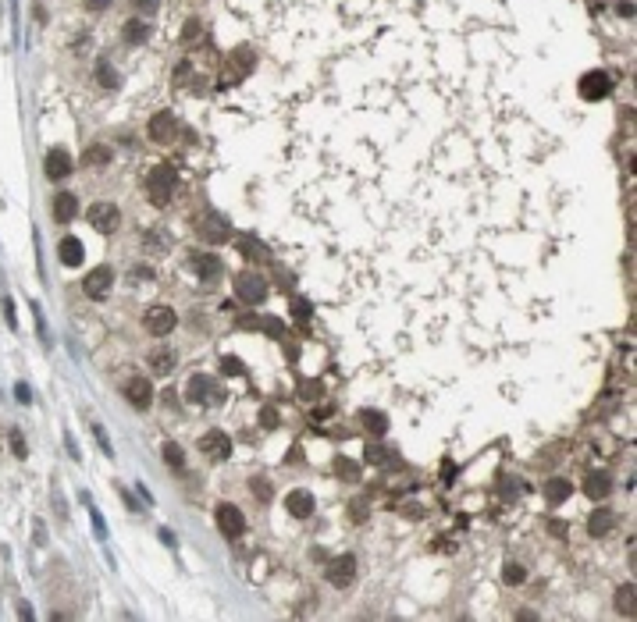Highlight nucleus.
Listing matches in <instances>:
<instances>
[{"label": "nucleus", "mask_w": 637, "mask_h": 622, "mask_svg": "<svg viewBox=\"0 0 637 622\" xmlns=\"http://www.w3.org/2000/svg\"><path fill=\"white\" fill-rule=\"evenodd\" d=\"M335 473L345 477V480H360V466L349 463V459H338V463H335Z\"/></svg>", "instance_id": "nucleus-35"}, {"label": "nucleus", "mask_w": 637, "mask_h": 622, "mask_svg": "<svg viewBox=\"0 0 637 622\" xmlns=\"http://www.w3.org/2000/svg\"><path fill=\"white\" fill-rule=\"evenodd\" d=\"M363 456H367V463H374V466H385V463L392 466V463H395V459H388L392 451H388V448H381V444H367Z\"/></svg>", "instance_id": "nucleus-30"}, {"label": "nucleus", "mask_w": 637, "mask_h": 622, "mask_svg": "<svg viewBox=\"0 0 637 622\" xmlns=\"http://www.w3.org/2000/svg\"><path fill=\"white\" fill-rule=\"evenodd\" d=\"M86 8H89V11H103L107 0H86Z\"/></svg>", "instance_id": "nucleus-46"}, {"label": "nucleus", "mask_w": 637, "mask_h": 622, "mask_svg": "<svg viewBox=\"0 0 637 622\" xmlns=\"http://www.w3.org/2000/svg\"><path fill=\"white\" fill-rule=\"evenodd\" d=\"M15 395H18V402H25V406L32 402V391H29L25 384H18V388H15Z\"/></svg>", "instance_id": "nucleus-44"}, {"label": "nucleus", "mask_w": 637, "mask_h": 622, "mask_svg": "<svg viewBox=\"0 0 637 622\" xmlns=\"http://www.w3.org/2000/svg\"><path fill=\"white\" fill-rule=\"evenodd\" d=\"M175 363H179L175 349H153V352H150V370H153L157 377H167L171 370H175Z\"/></svg>", "instance_id": "nucleus-19"}, {"label": "nucleus", "mask_w": 637, "mask_h": 622, "mask_svg": "<svg viewBox=\"0 0 637 622\" xmlns=\"http://www.w3.org/2000/svg\"><path fill=\"white\" fill-rule=\"evenodd\" d=\"M57 256H61L65 267H79L82 256H86V249H82V242H79L75 235H68V239H61V249H57Z\"/></svg>", "instance_id": "nucleus-20"}, {"label": "nucleus", "mask_w": 637, "mask_h": 622, "mask_svg": "<svg viewBox=\"0 0 637 622\" xmlns=\"http://www.w3.org/2000/svg\"><path fill=\"white\" fill-rule=\"evenodd\" d=\"M4 317H8V327H18V320H15V303H11V299H4Z\"/></svg>", "instance_id": "nucleus-43"}, {"label": "nucleus", "mask_w": 637, "mask_h": 622, "mask_svg": "<svg viewBox=\"0 0 637 622\" xmlns=\"http://www.w3.org/2000/svg\"><path fill=\"white\" fill-rule=\"evenodd\" d=\"M132 8L143 11V15H153V11L160 8V0H132Z\"/></svg>", "instance_id": "nucleus-41"}, {"label": "nucleus", "mask_w": 637, "mask_h": 622, "mask_svg": "<svg viewBox=\"0 0 637 622\" xmlns=\"http://www.w3.org/2000/svg\"><path fill=\"white\" fill-rule=\"evenodd\" d=\"M86 217H89V224H93L100 235L118 232V224H122V213H118V206H114V203H93L86 210Z\"/></svg>", "instance_id": "nucleus-4"}, {"label": "nucleus", "mask_w": 637, "mask_h": 622, "mask_svg": "<svg viewBox=\"0 0 637 622\" xmlns=\"http://www.w3.org/2000/svg\"><path fill=\"white\" fill-rule=\"evenodd\" d=\"M502 580H506V583H513V587H516V583H524V580H527L524 565H516V562H506V565H502Z\"/></svg>", "instance_id": "nucleus-31"}, {"label": "nucleus", "mask_w": 637, "mask_h": 622, "mask_svg": "<svg viewBox=\"0 0 637 622\" xmlns=\"http://www.w3.org/2000/svg\"><path fill=\"white\" fill-rule=\"evenodd\" d=\"M43 171H46V178H68L72 175V157L65 153V150H50L46 153V164H43Z\"/></svg>", "instance_id": "nucleus-15"}, {"label": "nucleus", "mask_w": 637, "mask_h": 622, "mask_svg": "<svg viewBox=\"0 0 637 622\" xmlns=\"http://www.w3.org/2000/svg\"><path fill=\"white\" fill-rule=\"evenodd\" d=\"M570 480H562V477H552L548 484H545V498H548V505H562L566 498H570Z\"/></svg>", "instance_id": "nucleus-22"}, {"label": "nucleus", "mask_w": 637, "mask_h": 622, "mask_svg": "<svg viewBox=\"0 0 637 622\" xmlns=\"http://www.w3.org/2000/svg\"><path fill=\"white\" fill-rule=\"evenodd\" d=\"M200 451H203L207 459L221 463V459L231 456V437H228L224 430H207V434L200 437Z\"/></svg>", "instance_id": "nucleus-9"}, {"label": "nucleus", "mask_w": 637, "mask_h": 622, "mask_svg": "<svg viewBox=\"0 0 637 622\" xmlns=\"http://www.w3.org/2000/svg\"><path fill=\"white\" fill-rule=\"evenodd\" d=\"M200 32H203V25H200L196 18H189V22H186V32H182V43H193Z\"/></svg>", "instance_id": "nucleus-39"}, {"label": "nucleus", "mask_w": 637, "mask_h": 622, "mask_svg": "<svg viewBox=\"0 0 637 622\" xmlns=\"http://www.w3.org/2000/svg\"><path fill=\"white\" fill-rule=\"evenodd\" d=\"M402 512H406L410 520H420V516H424V508H420V505H406V508H402Z\"/></svg>", "instance_id": "nucleus-45"}, {"label": "nucleus", "mask_w": 637, "mask_h": 622, "mask_svg": "<svg viewBox=\"0 0 637 622\" xmlns=\"http://www.w3.org/2000/svg\"><path fill=\"white\" fill-rule=\"evenodd\" d=\"M122 391H125V399H129L132 409H150L153 406V388H150L146 377H129Z\"/></svg>", "instance_id": "nucleus-11"}, {"label": "nucleus", "mask_w": 637, "mask_h": 622, "mask_svg": "<svg viewBox=\"0 0 637 622\" xmlns=\"http://www.w3.org/2000/svg\"><path fill=\"white\" fill-rule=\"evenodd\" d=\"M353 576H356V558L353 555H342V558H331L328 562V583L331 587H349L353 583Z\"/></svg>", "instance_id": "nucleus-10"}, {"label": "nucleus", "mask_w": 637, "mask_h": 622, "mask_svg": "<svg viewBox=\"0 0 637 622\" xmlns=\"http://www.w3.org/2000/svg\"><path fill=\"white\" fill-rule=\"evenodd\" d=\"M360 420H363V427H367L374 437H381V434L388 430V416H385V413H378V409H363V413H360Z\"/></svg>", "instance_id": "nucleus-25"}, {"label": "nucleus", "mask_w": 637, "mask_h": 622, "mask_svg": "<svg viewBox=\"0 0 637 622\" xmlns=\"http://www.w3.org/2000/svg\"><path fill=\"white\" fill-rule=\"evenodd\" d=\"M164 463H167L171 470H182V466H186V456H182V448H179L175 441L164 444Z\"/></svg>", "instance_id": "nucleus-29"}, {"label": "nucleus", "mask_w": 637, "mask_h": 622, "mask_svg": "<svg viewBox=\"0 0 637 622\" xmlns=\"http://www.w3.org/2000/svg\"><path fill=\"white\" fill-rule=\"evenodd\" d=\"M367 520V498H356L353 501V523H363Z\"/></svg>", "instance_id": "nucleus-40"}, {"label": "nucleus", "mask_w": 637, "mask_h": 622, "mask_svg": "<svg viewBox=\"0 0 637 622\" xmlns=\"http://www.w3.org/2000/svg\"><path fill=\"white\" fill-rule=\"evenodd\" d=\"M75 213H79V199H75L72 192H57V196H53V220L68 224Z\"/></svg>", "instance_id": "nucleus-18"}, {"label": "nucleus", "mask_w": 637, "mask_h": 622, "mask_svg": "<svg viewBox=\"0 0 637 622\" xmlns=\"http://www.w3.org/2000/svg\"><path fill=\"white\" fill-rule=\"evenodd\" d=\"M122 36H125V43H129V46H139V43H146L150 25H146V22H139V18H132V22H125Z\"/></svg>", "instance_id": "nucleus-23"}, {"label": "nucleus", "mask_w": 637, "mask_h": 622, "mask_svg": "<svg viewBox=\"0 0 637 622\" xmlns=\"http://www.w3.org/2000/svg\"><path fill=\"white\" fill-rule=\"evenodd\" d=\"M314 494L310 491H303V487H296V491H288L285 494V508H288V516H296V520H307V516H314Z\"/></svg>", "instance_id": "nucleus-13"}, {"label": "nucleus", "mask_w": 637, "mask_h": 622, "mask_svg": "<svg viewBox=\"0 0 637 622\" xmlns=\"http://www.w3.org/2000/svg\"><path fill=\"white\" fill-rule=\"evenodd\" d=\"M175 132H179V121H175L171 110H160V114L150 118V139L153 143H171V135H175Z\"/></svg>", "instance_id": "nucleus-14"}, {"label": "nucleus", "mask_w": 637, "mask_h": 622, "mask_svg": "<svg viewBox=\"0 0 637 622\" xmlns=\"http://www.w3.org/2000/svg\"><path fill=\"white\" fill-rule=\"evenodd\" d=\"M8 444H11V451H15V459H25V456H29L25 437H22V430H18V427H11V430H8Z\"/></svg>", "instance_id": "nucleus-32"}, {"label": "nucleus", "mask_w": 637, "mask_h": 622, "mask_svg": "<svg viewBox=\"0 0 637 622\" xmlns=\"http://www.w3.org/2000/svg\"><path fill=\"white\" fill-rule=\"evenodd\" d=\"M110 285H114V270H110L107 263L93 267V270L86 274V281H82V289H86L89 299H103V296L110 292Z\"/></svg>", "instance_id": "nucleus-8"}, {"label": "nucleus", "mask_w": 637, "mask_h": 622, "mask_svg": "<svg viewBox=\"0 0 637 622\" xmlns=\"http://www.w3.org/2000/svg\"><path fill=\"white\" fill-rule=\"evenodd\" d=\"M110 160V150L107 146H93L89 153H86V164H107Z\"/></svg>", "instance_id": "nucleus-38"}, {"label": "nucleus", "mask_w": 637, "mask_h": 622, "mask_svg": "<svg viewBox=\"0 0 637 622\" xmlns=\"http://www.w3.org/2000/svg\"><path fill=\"white\" fill-rule=\"evenodd\" d=\"M96 82H100L103 89H114V86H118V75H114V68H110L107 61L96 65Z\"/></svg>", "instance_id": "nucleus-33"}, {"label": "nucleus", "mask_w": 637, "mask_h": 622, "mask_svg": "<svg viewBox=\"0 0 637 622\" xmlns=\"http://www.w3.org/2000/svg\"><path fill=\"white\" fill-rule=\"evenodd\" d=\"M253 65H257V58H253L250 46H239L236 53H228V65H224V72H221V89L239 86V82L253 72Z\"/></svg>", "instance_id": "nucleus-2"}, {"label": "nucleus", "mask_w": 637, "mask_h": 622, "mask_svg": "<svg viewBox=\"0 0 637 622\" xmlns=\"http://www.w3.org/2000/svg\"><path fill=\"white\" fill-rule=\"evenodd\" d=\"M577 89H581L584 100H605L612 93V79L605 72H588V75H581V86Z\"/></svg>", "instance_id": "nucleus-12"}, {"label": "nucleus", "mask_w": 637, "mask_h": 622, "mask_svg": "<svg viewBox=\"0 0 637 622\" xmlns=\"http://www.w3.org/2000/svg\"><path fill=\"white\" fill-rule=\"evenodd\" d=\"M239 249H243V253H246L250 260H271L267 246H264V242H257L253 235H243V239H239Z\"/></svg>", "instance_id": "nucleus-26"}, {"label": "nucleus", "mask_w": 637, "mask_h": 622, "mask_svg": "<svg viewBox=\"0 0 637 622\" xmlns=\"http://www.w3.org/2000/svg\"><path fill=\"white\" fill-rule=\"evenodd\" d=\"M186 395H189V402H214V399H221V395L214 391V381H210V377H203V373L189 377Z\"/></svg>", "instance_id": "nucleus-16"}, {"label": "nucleus", "mask_w": 637, "mask_h": 622, "mask_svg": "<svg viewBox=\"0 0 637 622\" xmlns=\"http://www.w3.org/2000/svg\"><path fill=\"white\" fill-rule=\"evenodd\" d=\"M609 491H612V480H609V473H591V477L584 480V494H588L591 501H602Z\"/></svg>", "instance_id": "nucleus-21"}, {"label": "nucleus", "mask_w": 637, "mask_h": 622, "mask_svg": "<svg viewBox=\"0 0 637 622\" xmlns=\"http://www.w3.org/2000/svg\"><path fill=\"white\" fill-rule=\"evenodd\" d=\"M260 420H264V427H267V430H274V427H278V413H274V409H264V413H260Z\"/></svg>", "instance_id": "nucleus-42"}, {"label": "nucleus", "mask_w": 637, "mask_h": 622, "mask_svg": "<svg viewBox=\"0 0 637 622\" xmlns=\"http://www.w3.org/2000/svg\"><path fill=\"white\" fill-rule=\"evenodd\" d=\"M193 270L203 281H214L221 274V256H214V253H193Z\"/></svg>", "instance_id": "nucleus-17"}, {"label": "nucleus", "mask_w": 637, "mask_h": 622, "mask_svg": "<svg viewBox=\"0 0 637 622\" xmlns=\"http://www.w3.org/2000/svg\"><path fill=\"white\" fill-rule=\"evenodd\" d=\"M175 324H179V317H175V310H171V306H150L143 313V327L150 334H157V338L171 334V327H175Z\"/></svg>", "instance_id": "nucleus-7"}, {"label": "nucleus", "mask_w": 637, "mask_h": 622, "mask_svg": "<svg viewBox=\"0 0 637 622\" xmlns=\"http://www.w3.org/2000/svg\"><path fill=\"white\" fill-rule=\"evenodd\" d=\"M221 373H228V377H239V373H246V370H243V359H236V356H224V359H221Z\"/></svg>", "instance_id": "nucleus-37"}, {"label": "nucleus", "mask_w": 637, "mask_h": 622, "mask_svg": "<svg viewBox=\"0 0 637 622\" xmlns=\"http://www.w3.org/2000/svg\"><path fill=\"white\" fill-rule=\"evenodd\" d=\"M243 327H260V331H267V334H274V338H281V334H285L281 320H274V317H257V320H243Z\"/></svg>", "instance_id": "nucleus-27"}, {"label": "nucleus", "mask_w": 637, "mask_h": 622, "mask_svg": "<svg viewBox=\"0 0 637 622\" xmlns=\"http://www.w3.org/2000/svg\"><path fill=\"white\" fill-rule=\"evenodd\" d=\"M214 520H217V530H221L224 537H243V534H246L243 512H239L236 505H228V501H221V505L214 508Z\"/></svg>", "instance_id": "nucleus-5"}, {"label": "nucleus", "mask_w": 637, "mask_h": 622, "mask_svg": "<svg viewBox=\"0 0 637 622\" xmlns=\"http://www.w3.org/2000/svg\"><path fill=\"white\" fill-rule=\"evenodd\" d=\"M609 530H612V512H609V508H598V512L588 520V534L591 537H605Z\"/></svg>", "instance_id": "nucleus-24"}, {"label": "nucleus", "mask_w": 637, "mask_h": 622, "mask_svg": "<svg viewBox=\"0 0 637 622\" xmlns=\"http://www.w3.org/2000/svg\"><path fill=\"white\" fill-rule=\"evenodd\" d=\"M292 317H296V324H300V327H307V320H310V303L296 296V299H292Z\"/></svg>", "instance_id": "nucleus-36"}, {"label": "nucleus", "mask_w": 637, "mask_h": 622, "mask_svg": "<svg viewBox=\"0 0 637 622\" xmlns=\"http://www.w3.org/2000/svg\"><path fill=\"white\" fill-rule=\"evenodd\" d=\"M616 608H619V615H633V583L616 590Z\"/></svg>", "instance_id": "nucleus-28"}, {"label": "nucleus", "mask_w": 637, "mask_h": 622, "mask_svg": "<svg viewBox=\"0 0 637 622\" xmlns=\"http://www.w3.org/2000/svg\"><path fill=\"white\" fill-rule=\"evenodd\" d=\"M236 296H239L246 306H257V303H264V299H267V281H264L260 274L246 270V274H239V277H236Z\"/></svg>", "instance_id": "nucleus-3"}, {"label": "nucleus", "mask_w": 637, "mask_h": 622, "mask_svg": "<svg viewBox=\"0 0 637 622\" xmlns=\"http://www.w3.org/2000/svg\"><path fill=\"white\" fill-rule=\"evenodd\" d=\"M250 491H253V498H260V501H271V494H274L267 477H253V480H250Z\"/></svg>", "instance_id": "nucleus-34"}, {"label": "nucleus", "mask_w": 637, "mask_h": 622, "mask_svg": "<svg viewBox=\"0 0 637 622\" xmlns=\"http://www.w3.org/2000/svg\"><path fill=\"white\" fill-rule=\"evenodd\" d=\"M175 185H179V175L171 171L167 164L153 167V171H150V178H146L150 203H153V206H167V203H171V196H175Z\"/></svg>", "instance_id": "nucleus-1"}, {"label": "nucleus", "mask_w": 637, "mask_h": 622, "mask_svg": "<svg viewBox=\"0 0 637 622\" xmlns=\"http://www.w3.org/2000/svg\"><path fill=\"white\" fill-rule=\"evenodd\" d=\"M200 235L210 242V246H221V242H228L231 239V220L224 217V213H203V220H200Z\"/></svg>", "instance_id": "nucleus-6"}]
</instances>
